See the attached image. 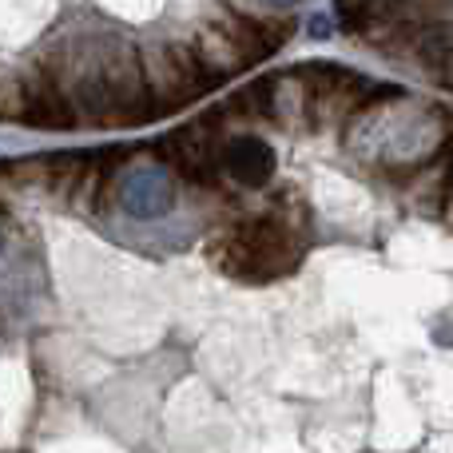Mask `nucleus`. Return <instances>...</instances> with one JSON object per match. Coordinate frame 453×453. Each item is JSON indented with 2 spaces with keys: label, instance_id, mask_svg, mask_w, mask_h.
<instances>
[{
  "label": "nucleus",
  "instance_id": "obj_1",
  "mask_svg": "<svg viewBox=\"0 0 453 453\" xmlns=\"http://www.w3.org/2000/svg\"><path fill=\"white\" fill-rule=\"evenodd\" d=\"M311 247V207L298 196H279L266 211L239 215L207 239L203 255L215 271L239 282H274L298 271Z\"/></svg>",
  "mask_w": 453,
  "mask_h": 453
},
{
  "label": "nucleus",
  "instance_id": "obj_2",
  "mask_svg": "<svg viewBox=\"0 0 453 453\" xmlns=\"http://www.w3.org/2000/svg\"><path fill=\"white\" fill-rule=\"evenodd\" d=\"M226 124H231V111L211 108L203 116H196L191 124L175 127V132L159 135L151 143V156L164 167H172L188 188L196 191H223L226 183V148H231V135H226Z\"/></svg>",
  "mask_w": 453,
  "mask_h": 453
},
{
  "label": "nucleus",
  "instance_id": "obj_3",
  "mask_svg": "<svg viewBox=\"0 0 453 453\" xmlns=\"http://www.w3.org/2000/svg\"><path fill=\"white\" fill-rule=\"evenodd\" d=\"M140 52L156 116H175L215 88V76L196 52V40H148L140 44Z\"/></svg>",
  "mask_w": 453,
  "mask_h": 453
},
{
  "label": "nucleus",
  "instance_id": "obj_4",
  "mask_svg": "<svg viewBox=\"0 0 453 453\" xmlns=\"http://www.w3.org/2000/svg\"><path fill=\"white\" fill-rule=\"evenodd\" d=\"M4 119L28 124L40 132H72L80 127L76 108H72L64 84L40 56H32L24 68L8 72L4 80Z\"/></svg>",
  "mask_w": 453,
  "mask_h": 453
},
{
  "label": "nucleus",
  "instance_id": "obj_5",
  "mask_svg": "<svg viewBox=\"0 0 453 453\" xmlns=\"http://www.w3.org/2000/svg\"><path fill=\"white\" fill-rule=\"evenodd\" d=\"M100 64L104 88H108V127H140L148 119H156L140 48L132 40L108 32V36H100Z\"/></svg>",
  "mask_w": 453,
  "mask_h": 453
},
{
  "label": "nucleus",
  "instance_id": "obj_6",
  "mask_svg": "<svg viewBox=\"0 0 453 453\" xmlns=\"http://www.w3.org/2000/svg\"><path fill=\"white\" fill-rule=\"evenodd\" d=\"M196 52H199V60H203V68L215 76V84H226V80H234L239 72L255 68V64L242 56V48L234 44L231 36H226V28H223L219 20L199 24V32H196Z\"/></svg>",
  "mask_w": 453,
  "mask_h": 453
},
{
  "label": "nucleus",
  "instance_id": "obj_7",
  "mask_svg": "<svg viewBox=\"0 0 453 453\" xmlns=\"http://www.w3.org/2000/svg\"><path fill=\"white\" fill-rule=\"evenodd\" d=\"M88 151H52L48 156V203L56 207H76V196H80V183L88 175Z\"/></svg>",
  "mask_w": 453,
  "mask_h": 453
},
{
  "label": "nucleus",
  "instance_id": "obj_8",
  "mask_svg": "<svg viewBox=\"0 0 453 453\" xmlns=\"http://www.w3.org/2000/svg\"><path fill=\"white\" fill-rule=\"evenodd\" d=\"M271 167H274V156L263 140H255V135H239V140H231V148H226V172H231L239 183L258 188V183H266Z\"/></svg>",
  "mask_w": 453,
  "mask_h": 453
},
{
  "label": "nucleus",
  "instance_id": "obj_9",
  "mask_svg": "<svg viewBox=\"0 0 453 453\" xmlns=\"http://www.w3.org/2000/svg\"><path fill=\"white\" fill-rule=\"evenodd\" d=\"M274 96H279V76H258L226 100V111L231 119H274Z\"/></svg>",
  "mask_w": 453,
  "mask_h": 453
},
{
  "label": "nucleus",
  "instance_id": "obj_10",
  "mask_svg": "<svg viewBox=\"0 0 453 453\" xmlns=\"http://www.w3.org/2000/svg\"><path fill=\"white\" fill-rule=\"evenodd\" d=\"M266 4H271V8H295L298 0H266Z\"/></svg>",
  "mask_w": 453,
  "mask_h": 453
}]
</instances>
